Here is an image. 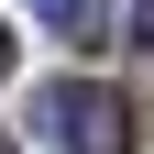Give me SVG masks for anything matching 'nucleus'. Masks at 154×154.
<instances>
[{
    "mask_svg": "<svg viewBox=\"0 0 154 154\" xmlns=\"http://www.w3.org/2000/svg\"><path fill=\"white\" fill-rule=\"evenodd\" d=\"M33 121H44L66 154H132V99H121V88H88V77L44 88V99H33Z\"/></svg>",
    "mask_w": 154,
    "mask_h": 154,
    "instance_id": "1",
    "label": "nucleus"
},
{
    "mask_svg": "<svg viewBox=\"0 0 154 154\" xmlns=\"http://www.w3.org/2000/svg\"><path fill=\"white\" fill-rule=\"evenodd\" d=\"M33 11H44V22L66 33V44H99V33H88V22H99V11H88V0H33Z\"/></svg>",
    "mask_w": 154,
    "mask_h": 154,
    "instance_id": "2",
    "label": "nucleus"
},
{
    "mask_svg": "<svg viewBox=\"0 0 154 154\" xmlns=\"http://www.w3.org/2000/svg\"><path fill=\"white\" fill-rule=\"evenodd\" d=\"M110 22H121V33H110V44H154V0H121Z\"/></svg>",
    "mask_w": 154,
    "mask_h": 154,
    "instance_id": "3",
    "label": "nucleus"
},
{
    "mask_svg": "<svg viewBox=\"0 0 154 154\" xmlns=\"http://www.w3.org/2000/svg\"><path fill=\"white\" fill-rule=\"evenodd\" d=\"M0 77H11V22H0Z\"/></svg>",
    "mask_w": 154,
    "mask_h": 154,
    "instance_id": "4",
    "label": "nucleus"
},
{
    "mask_svg": "<svg viewBox=\"0 0 154 154\" xmlns=\"http://www.w3.org/2000/svg\"><path fill=\"white\" fill-rule=\"evenodd\" d=\"M0 154H11V143H0Z\"/></svg>",
    "mask_w": 154,
    "mask_h": 154,
    "instance_id": "5",
    "label": "nucleus"
}]
</instances>
